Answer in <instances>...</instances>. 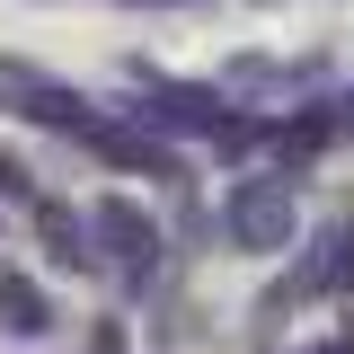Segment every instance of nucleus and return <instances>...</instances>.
<instances>
[{
  "mask_svg": "<svg viewBox=\"0 0 354 354\" xmlns=\"http://www.w3.org/2000/svg\"><path fill=\"white\" fill-rule=\"evenodd\" d=\"M328 354H354V337H346V346H328Z\"/></svg>",
  "mask_w": 354,
  "mask_h": 354,
  "instance_id": "7",
  "label": "nucleus"
},
{
  "mask_svg": "<svg viewBox=\"0 0 354 354\" xmlns=\"http://www.w3.org/2000/svg\"><path fill=\"white\" fill-rule=\"evenodd\" d=\"M0 328H9V337H44V328H53L44 283H27L18 266H0Z\"/></svg>",
  "mask_w": 354,
  "mask_h": 354,
  "instance_id": "5",
  "label": "nucleus"
},
{
  "mask_svg": "<svg viewBox=\"0 0 354 354\" xmlns=\"http://www.w3.org/2000/svg\"><path fill=\"white\" fill-rule=\"evenodd\" d=\"M88 354H133V346H124V328L106 319V328H97V346H88Z\"/></svg>",
  "mask_w": 354,
  "mask_h": 354,
  "instance_id": "6",
  "label": "nucleus"
},
{
  "mask_svg": "<svg viewBox=\"0 0 354 354\" xmlns=\"http://www.w3.org/2000/svg\"><path fill=\"white\" fill-rule=\"evenodd\" d=\"M230 239L257 257V248H283L292 239V186L283 177H239V195H230Z\"/></svg>",
  "mask_w": 354,
  "mask_h": 354,
  "instance_id": "2",
  "label": "nucleus"
},
{
  "mask_svg": "<svg viewBox=\"0 0 354 354\" xmlns=\"http://www.w3.org/2000/svg\"><path fill=\"white\" fill-rule=\"evenodd\" d=\"M133 124H151V133H221V97L213 88H151V106H133Z\"/></svg>",
  "mask_w": 354,
  "mask_h": 354,
  "instance_id": "4",
  "label": "nucleus"
},
{
  "mask_svg": "<svg viewBox=\"0 0 354 354\" xmlns=\"http://www.w3.org/2000/svg\"><path fill=\"white\" fill-rule=\"evenodd\" d=\"M88 239H97V257H115L124 274H151V257H160L151 213H142V204H124V195H106V204L88 213Z\"/></svg>",
  "mask_w": 354,
  "mask_h": 354,
  "instance_id": "3",
  "label": "nucleus"
},
{
  "mask_svg": "<svg viewBox=\"0 0 354 354\" xmlns=\"http://www.w3.org/2000/svg\"><path fill=\"white\" fill-rule=\"evenodd\" d=\"M0 115L18 124H53V133H88V97L71 80H53L27 53H0Z\"/></svg>",
  "mask_w": 354,
  "mask_h": 354,
  "instance_id": "1",
  "label": "nucleus"
}]
</instances>
